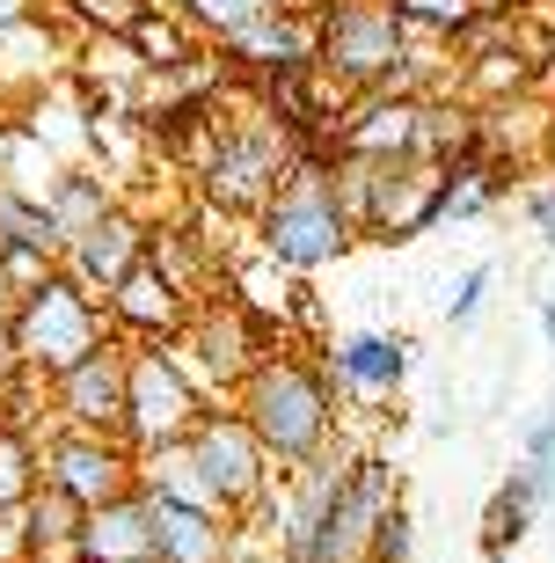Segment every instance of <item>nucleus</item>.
<instances>
[{
    "mask_svg": "<svg viewBox=\"0 0 555 563\" xmlns=\"http://www.w3.org/2000/svg\"><path fill=\"white\" fill-rule=\"evenodd\" d=\"M234 410L248 418V432L264 439L278 476L336 454V432H344V396H336L322 352H308V344H270L256 358V374L234 388Z\"/></svg>",
    "mask_w": 555,
    "mask_h": 563,
    "instance_id": "obj_1",
    "label": "nucleus"
},
{
    "mask_svg": "<svg viewBox=\"0 0 555 563\" xmlns=\"http://www.w3.org/2000/svg\"><path fill=\"white\" fill-rule=\"evenodd\" d=\"M300 146L278 132V118H264V103L248 96L242 110L220 96V118H212V146L190 168V198L220 220H256V212L278 198V184L292 176Z\"/></svg>",
    "mask_w": 555,
    "mask_h": 563,
    "instance_id": "obj_2",
    "label": "nucleus"
},
{
    "mask_svg": "<svg viewBox=\"0 0 555 563\" xmlns=\"http://www.w3.org/2000/svg\"><path fill=\"white\" fill-rule=\"evenodd\" d=\"M248 234H256V256L278 264V272H292V278L330 272V264H344V256L358 250V228H351V212L336 206L330 162H292V176L278 184V198L248 220Z\"/></svg>",
    "mask_w": 555,
    "mask_h": 563,
    "instance_id": "obj_3",
    "label": "nucleus"
},
{
    "mask_svg": "<svg viewBox=\"0 0 555 563\" xmlns=\"http://www.w3.org/2000/svg\"><path fill=\"white\" fill-rule=\"evenodd\" d=\"M103 344H118L103 300L81 292L66 272H52L44 286L22 292V308H15V352H22V374L37 380V388H52L59 374H74V366L96 358Z\"/></svg>",
    "mask_w": 555,
    "mask_h": 563,
    "instance_id": "obj_4",
    "label": "nucleus"
},
{
    "mask_svg": "<svg viewBox=\"0 0 555 563\" xmlns=\"http://www.w3.org/2000/svg\"><path fill=\"white\" fill-rule=\"evenodd\" d=\"M410 52V30L395 15V0H322L314 8V74L336 96H373Z\"/></svg>",
    "mask_w": 555,
    "mask_h": 563,
    "instance_id": "obj_5",
    "label": "nucleus"
},
{
    "mask_svg": "<svg viewBox=\"0 0 555 563\" xmlns=\"http://www.w3.org/2000/svg\"><path fill=\"white\" fill-rule=\"evenodd\" d=\"M190 454H198V476H206L212 505H220L226 520H234V527H256V520H264L270 490H278V468H270L264 439L248 432V418L234 410V402H220V410H206V418H198Z\"/></svg>",
    "mask_w": 555,
    "mask_h": 563,
    "instance_id": "obj_6",
    "label": "nucleus"
},
{
    "mask_svg": "<svg viewBox=\"0 0 555 563\" xmlns=\"http://www.w3.org/2000/svg\"><path fill=\"white\" fill-rule=\"evenodd\" d=\"M206 410L212 402L176 374V358L162 344H124V446L132 454H154V446L190 439Z\"/></svg>",
    "mask_w": 555,
    "mask_h": 563,
    "instance_id": "obj_7",
    "label": "nucleus"
},
{
    "mask_svg": "<svg viewBox=\"0 0 555 563\" xmlns=\"http://www.w3.org/2000/svg\"><path fill=\"white\" fill-rule=\"evenodd\" d=\"M395 498H402V468L380 446H351L344 483H336V498H330V512H322V527H314V542L300 563H366L373 527H380V512Z\"/></svg>",
    "mask_w": 555,
    "mask_h": 563,
    "instance_id": "obj_8",
    "label": "nucleus"
},
{
    "mask_svg": "<svg viewBox=\"0 0 555 563\" xmlns=\"http://www.w3.org/2000/svg\"><path fill=\"white\" fill-rule=\"evenodd\" d=\"M37 461H44V483L66 490V498L96 512V505H118L140 490V454L124 439H103V432H66V424H44L37 439Z\"/></svg>",
    "mask_w": 555,
    "mask_h": 563,
    "instance_id": "obj_9",
    "label": "nucleus"
},
{
    "mask_svg": "<svg viewBox=\"0 0 555 563\" xmlns=\"http://www.w3.org/2000/svg\"><path fill=\"white\" fill-rule=\"evenodd\" d=\"M424 110L432 103H410V96H388V88H373V96H351L336 110L330 125V162H417V146H424Z\"/></svg>",
    "mask_w": 555,
    "mask_h": 563,
    "instance_id": "obj_10",
    "label": "nucleus"
},
{
    "mask_svg": "<svg viewBox=\"0 0 555 563\" xmlns=\"http://www.w3.org/2000/svg\"><path fill=\"white\" fill-rule=\"evenodd\" d=\"M439 198H446V162H388L373 168V206L358 220V242H380V250H402L417 234L439 228Z\"/></svg>",
    "mask_w": 555,
    "mask_h": 563,
    "instance_id": "obj_11",
    "label": "nucleus"
},
{
    "mask_svg": "<svg viewBox=\"0 0 555 563\" xmlns=\"http://www.w3.org/2000/svg\"><path fill=\"white\" fill-rule=\"evenodd\" d=\"M322 366H330L344 402H388V396H402V380H410V366H417V336L344 330V336L322 344Z\"/></svg>",
    "mask_w": 555,
    "mask_h": 563,
    "instance_id": "obj_12",
    "label": "nucleus"
},
{
    "mask_svg": "<svg viewBox=\"0 0 555 563\" xmlns=\"http://www.w3.org/2000/svg\"><path fill=\"white\" fill-rule=\"evenodd\" d=\"M44 418L66 432H103L124 439V344H103L96 358H81L74 374H59L44 388Z\"/></svg>",
    "mask_w": 555,
    "mask_h": 563,
    "instance_id": "obj_13",
    "label": "nucleus"
},
{
    "mask_svg": "<svg viewBox=\"0 0 555 563\" xmlns=\"http://www.w3.org/2000/svg\"><path fill=\"white\" fill-rule=\"evenodd\" d=\"M212 52H220V66L234 81L286 74V66H314V8H270V15L242 22L234 37H220Z\"/></svg>",
    "mask_w": 555,
    "mask_h": 563,
    "instance_id": "obj_14",
    "label": "nucleus"
},
{
    "mask_svg": "<svg viewBox=\"0 0 555 563\" xmlns=\"http://www.w3.org/2000/svg\"><path fill=\"white\" fill-rule=\"evenodd\" d=\"M103 314H110V330H118V344H176L184 322H190V300L140 256V264L110 286Z\"/></svg>",
    "mask_w": 555,
    "mask_h": 563,
    "instance_id": "obj_15",
    "label": "nucleus"
},
{
    "mask_svg": "<svg viewBox=\"0 0 555 563\" xmlns=\"http://www.w3.org/2000/svg\"><path fill=\"white\" fill-rule=\"evenodd\" d=\"M140 256H146V212L118 206L110 220H96L88 234H74V242H66L59 272L74 278L81 292H96V300H110V286H118V278L132 272Z\"/></svg>",
    "mask_w": 555,
    "mask_h": 563,
    "instance_id": "obj_16",
    "label": "nucleus"
},
{
    "mask_svg": "<svg viewBox=\"0 0 555 563\" xmlns=\"http://www.w3.org/2000/svg\"><path fill=\"white\" fill-rule=\"evenodd\" d=\"M555 505V461L541 468V461H519L512 476L490 490V505H482V563H504L526 534H534V520Z\"/></svg>",
    "mask_w": 555,
    "mask_h": 563,
    "instance_id": "obj_17",
    "label": "nucleus"
},
{
    "mask_svg": "<svg viewBox=\"0 0 555 563\" xmlns=\"http://www.w3.org/2000/svg\"><path fill=\"white\" fill-rule=\"evenodd\" d=\"M146 527H154V563H220L234 549V534H242L234 520L198 512V505H176V498H146Z\"/></svg>",
    "mask_w": 555,
    "mask_h": 563,
    "instance_id": "obj_18",
    "label": "nucleus"
},
{
    "mask_svg": "<svg viewBox=\"0 0 555 563\" xmlns=\"http://www.w3.org/2000/svg\"><path fill=\"white\" fill-rule=\"evenodd\" d=\"M74 556L81 563H154V527H146V498L140 490L118 498V505H96Z\"/></svg>",
    "mask_w": 555,
    "mask_h": 563,
    "instance_id": "obj_19",
    "label": "nucleus"
},
{
    "mask_svg": "<svg viewBox=\"0 0 555 563\" xmlns=\"http://www.w3.org/2000/svg\"><path fill=\"white\" fill-rule=\"evenodd\" d=\"M81 527L88 512L66 490H52V483H37V498L22 505V563H81L74 549H81Z\"/></svg>",
    "mask_w": 555,
    "mask_h": 563,
    "instance_id": "obj_20",
    "label": "nucleus"
},
{
    "mask_svg": "<svg viewBox=\"0 0 555 563\" xmlns=\"http://www.w3.org/2000/svg\"><path fill=\"white\" fill-rule=\"evenodd\" d=\"M44 206H52V220H59L66 242H74V234H88L96 220H110V212L124 206V190H118V176H103V168L66 162L59 176H52V190H44Z\"/></svg>",
    "mask_w": 555,
    "mask_h": 563,
    "instance_id": "obj_21",
    "label": "nucleus"
},
{
    "mask_svg": "<svg viewBox=\"0 0 555 563\" xmlns=\"http://www.w3.org/2000/svg\"><path fill=\"white\" fill-rule=\"evenodd\" d=\"M124 44H132V59H140V74H176V66H190V59H206L212 44L190 30V22H176L168 8H154L146 0L140 8V22L124 30Z\"/></svg>",
    "mask_w": 555,
    "mask_h": 563,
    "instance_id": "obj_22",
    "label": "nucleus"
},
{
    "mask_svg": "<svg viewBox=\"0 0 555 563\" xmlns=\"http://www.w3.org/2000/svg\"><path fill=\"white\" fill-rule=\"evenodd\" d=\"M140 490H146V498L198 505V512H220V505H212V490H206V476H198V454H190V439L140 454ZM220 520H226V512H220Z\"/></svg>",
    "mask_w": 555,
    "mask_h": 563,
    "instance_id": "obj_23",
    "label": "nucleus"
},
{
    "mask_svg": "<svg viewBox=\"0 0 555 563\" xmlns=\"http://www.w3.org/2000/svg\"><path fill=\"white\" fill-rule=\"evenodd\" d=\"M0 250H37V256H52V264H59V256H66V228L52 220V206H44V198L0 184Z\"/></svg>",
    "mask_w": 555,
    "mask_h": 563,
    "instance_id": "obj_24",
    "label": "nucleus"
},
{
    "mask_svg": "<svg viewBox=\"0 0 555 563\" xmlns=\"http://www.w3.org/2000/svg\"><path fill=\"white\" fill-rule=\"evenodd\" d=\"M37 424H8L0 418V512H22V505L37 498L44 483V461H37Z\"/></svg>",
    "mask_w": 555,
    "mask_h": 563,
    "instance_id": "obj_25",
    "label": "nucleus"
},
{
    "mask_svg": "<svg viewBox=\"0 0 555 563\" xmlns=\"http://www.w3.org/2000/svg\"><path fill=\"white\" fill-rule=\"evenodd\" d=\"M482 8H512V0H395L402 30L424 37V44H453L475 15H482Z\"/></svg>",
    "mask_w": 555,
    "mask_h": 563,
    "instance_id": "obj_26",
    "label": "nucleus"
},
{
    "mask_svg": "<svg viewBox=\"0 0 555 563\" xmlns=\"http://www.w3.org/2000/svg\"><path fill=\"white\" fill-rule=\"evenodd\" d=\"M154 8H168L176 22H190L206 44H220V37H234L242 22H256V15H270V8H286V0H154Z\"/></svg>",
    "mask_w": 555,
    "mask_h": 563,
    "instance_id": "obj_27",
    "label": "nucleus"
},
{
    "mask_svg": "<svg viewBox=\"0 0 555 563\" xmlns=\"http://www.w3.org/2000/svg\"><path fill=\"white\" fill-rule=\"evenodd\" d=\"M366 563H417V505L410 498H395L380 512V527H373V542H366Z\"/></svg>",
    "mask_w": 555,
    "mask_h": 563,
    "instance_id": "obj_28",
    "label": "nucleus"
},
{
    "mask_svg": "<svg viewBox=\"0 0 555 563\" xmlns=\"http://www.w3.org/2000/svg\"><path fill=\"white\" fill-rule=\"evenodd\" d=\"M490 286H497V264H468V272L453 278V292H446V322H453V330H475V322H482Z\"/></svg>",
    "mask_w": 555,
    "mask_h": 563,
    "instance_id": "obj_29",
    "label": "nucleus"
},
{
    "mask_svg": "<svg viewBox=\"0 0 555 563\" xmlns=\"http://www.w3.org/2000/svg\"><path fill=\"white\" fill-rule=\"evenodd\" d=\"M519 212H526V228H534L541 250H555V176H541V184L519 190Z\"/></svg>",
    "mask_w": 555,
    "mask_h": 563,
    "instance_id": "obj_30",
    "label": "nucleus"
},
{
    "mask_svg": "<svg viewBox=\"0 0 555 563\" xmlns=\"http://www.w3.org/2000/svg\"><path fill=\"white\" fill-rule=\"evenodd\" d=\"M519 461H541V468L555 461V402L541 410L534 424H526V432H519Z\"/></svg>",
    "mask_w": 555,
    "mask_h": 563,
    "instance_id": "obj_31",
    "label": "nucleus"
},
{
    "mask_svg": "<svg viewBox=\"0 0 555 563\" xmlns=\"http://www.w3.org/2000/svg\"><path fill=\"white\" fill-rule=\"evenodd\" d=\"M220 563H286V556H278V549H270L264 534H248V527H242V534H234V549H226Z\"/></svg>",
    "mask_w": 555,
    "mask_h": 563,
    "instance_id": "obj_32",
    "label": "nucleus"
},
{
    "mask_svg": "<svg viewBox=\"0 0 555 563\" xmlns=\"http://www.w3.org/2000/svg\"><path fill=\"white\" fill-rule=\"evenodd\" d=\"M30 15H37V0H0V37L30 30Z\"/></svg>",
    "mask_w": 555,
    "mask_h": 563,
    "instance_id": "obj_33",
    "label": "nucleus"
},
{
    "mask_svg": "<svg viewBox=\"0 0 555 563\" xmlns=\"http://www.w3.org/2000/svg\"><path fill=\"white\" fill-rule=\"evenodd\" d=\"M534 330H541V344H548V352H555V300H548V292H541V300H534Z\"/></svg>",
    "mask_w": 555,
    "mask_h": 563,
    "instance_id": "obj_34",
    "label": "nucleus"
},
{
    "mask_svg": "<svg viewBox=\"0 0 555 563\" xmlns=\"http://www.w3.org/2000/svg\"><path fill=\"white\" fill-rule=\"evenodd\" d=\"M541 154H548V176H555V96H548V118H541Z\"/></svg>",
    "mask_w": 555,
    "mask_h": 563,
    "instance_id": "obj_35",
    "label": "nucleus"
},
{
    "mask_svg": "<svg viewBox=\"0 0 555 563\" xmlns=\"http://www.w3.org/2000/svg\"><path fill=\"white\" fill-rule=\"evenodd\" d=\"M548 8H555V0H548Z\"/></svg>",
    "mask_w": 555,
    "mask_h": 563,
    "instance_id": "obj_36",
    "label": "nucleus"
}]
</instances>
